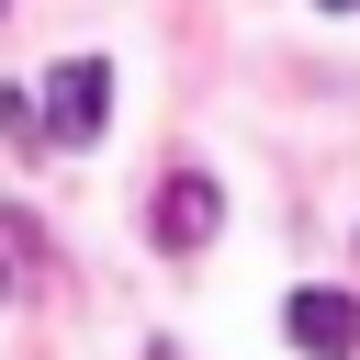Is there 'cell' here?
Instances as JSON below:
<instances>
[{"label":"cell","instance_id":"277c9868","mask_svg":"<svg viewBox=\"0 0 360 360\" xmlns=\"http://www.w3.org/2000/svg\"><path fill=\"white\" fill-rule=\"evenodd\" d=\"M326 11H360V0H326Z\"/></svg>","mask_w":360,"mask_h":360},{"label":"cell","instance_id":"6da1fadb","mask_svg":"<svg viewBox=\"0 0 360 360\" xmlns=\"http://www.w3.org/2000/svg\"><path fill=\"white\" fill-rule=\"evenodd\" d=\"M101 124H112V68L101 56H56L45 68V135L56 146H90Z\"/></svg>","mask_w":360,"mask_h":360},{"label":"cell","instance_id":"3957f363","mask_svg":"<svg viewBox=\"0 0 360 360\" xmlns=\"http://www.w3.org/2000/svg\"><path fill=\"white\" fill-rule=\"evenodd\" d=\"M281 338H292L304 360H349V349H360V304H349L338 281H304V292L281 304Z\"/></svg>","mask_w":360,"mask_h":360},{"label":"cell","instance_id":"7a4b0ae2","mask_svg":"<svg viewBox=\"0 0 360 360\" xmlns=\"http://www.w3.org/2000/svg\"><path fill=\"white\" fill-rule=\"evenodd\" d=\"M146 225H158V248H169V259H191V248H214V225H225V191H214L202 169H180V180H158Z\"/></svg>","mask_w":360,"mask_h":360}]
</instances>
